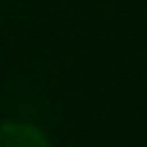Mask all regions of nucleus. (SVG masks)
Listing matches in <instances>:
<instances>
[{
	"mask_svg": "<svg viewBox=\"0 0 147 147\" xmlns=\"http://www.w3.org/2000/svg\"><path fill=\"white\" fill-rule=\"evenodd\" d=\"M0 147H54L45 129L30 120H3L0 123Z\"/></svg>",
	"mask_w": 147,
	"mask_h": 147,
	"instance_id": "nucleus-1",
	"label": "nucleus"
}]
</instances>
